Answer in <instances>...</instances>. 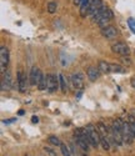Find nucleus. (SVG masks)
<instances>
[{
    "mask_svg": "<svg viewBox=\"0 0 135 156\" xmlns=\"http://www.w3.org/2000/svg\"><path fill=\"white\" fill-rule=\"evenodd\" d=\"M103 6H104L103 0H90L89 2V8H88V14L89 15H94Z\"/></svg>",
    "mask_w": 135,
    "mask_h": 156,
    "instance_id": "nucleus-13",
    "label": "nucleus"
},
{
    "mask_svg": "<svg viewBox=\"0 0 135 156\" xmlns=\"http://www.w3.org/2000/svg\"><path fill=\"white\" fill-rule=\"evenodd\" d=\"M74 136H75V142L76 145L82 149L84 152H88L91 147L90 142H89V137H88V133H86V129H82L79 127L74 131Z\"/></svg>",
    "mask_w": 135,
    "mask_h": 156,
    "instance_id": "nucleus-3",
    "label": "nucleus"
},
{
    "mask_svg": "<svg viewBox=\"0 0 135 156\" xmlns=\"http://www.w3.org/2000/svg\"><path fill=\"white\" fill-rule=\"evenodd\" d=\"M70 81H71V85L74 89L76 90H82L83 86H84V75L83 73H74L71 76H70Z\"/></svg>",
    "mask_w": 135,
    "mask_h": 156,
    "instance_id": "nucleus-10",
    "label": "nucleus"
},
{
    "mask_svg": "<svg viewBox=\"0 0 135 156\" xmlns=\"http://www.w3.org/2000/svg\"><path fill=\"white\" fill-rule=\"evenodd\" d=\"M46 10L49 14H54V12H57V10H58V4L55 2H49L46 5Z\"/></svg>",
    "mask_w": 135,
    "mask_h": 156,
    "instance_id": "nucleus-22",
    "label": "nucleus"
},
{
    "mask_svg": "<svg viewBox=\"0 0 135 156\" xmlns=\"http://www.w3.org/2000/svg\"><path fill=\"white\" fill-rule=\"evenodd\" d=\"M59 75V83H60V90H61V93H66L68 91V83H66V79H65V76L63 74H58Z\"/></svg>",
    "mask_w": 135,
    "mask_h": 156,
    "instance_id": "nucleus-18",
    "label": "nucleus"
},
{
    "mask_svg": "<svg viewBox=\"0 0 135 156\" xmlns=\"http://www.w3.org/2000/svg\"><path fill=\"white\" fill-rule=\"evenodd\" d=\"M59 147H60V151H61L63 156H71V150H70V147L68 146V145L61 144Z\"/></svg>",
    "mask_w": 135,
    "mask_h": 156,
    "instance_id": "nucleus-23",
    "label": "nucleus"
},
{
    "mask_svg": "<svg viewBox=\"0 0 135 156\" xmlns=\"http://www.w3.org/2000/svg\"><path fill=\"white\" fill-rule=\"evenodd\" d=\"M13 87V80H11V74L9 70H6L3 74V79H2V91H9Z\"/></svg>",
    "mask_w": 135,
    "mask_h": 156,
    "instance_id": "nucleus-12",
    "label": "nucleus"
},
{
    "mask_svg": "<svg viewBox=\"0 0 135 156\" xmlns=\"http://www.w3.org/2000/svg\"><path fill=\"white\" fill-rule=\"evenodd\" d=\"M48 141L50 142L51 145H54V146H60L63 142L60 141V139L58 137V136H55V135H50L49 137H48Z\"/></svg>",
    "mask_w": 135,
    "mask_h": 156,
    "instance_id": "nucleus-21",
    "label": "nucleus"
},
{
    "mask_svg": "<svg viewBox=\"0 0 135 156\" xmlns=\"http://www.w3.org/2000/svg\"><path fill=\"white\" fill-rule=\"evenodd\" d=\"M100 33H101L103 37L106 39V40H113V39H115L118 36L119 30L116 27H114V25H108L105 28H101Z\"/></svg>",
    "mask_w": 135,
    "mask_h": 156,
    "instance_id": "nucleus-9",
    "label": "nucleus"
},
{
    "mask_svg": "<svg viewBox=\"0 0 135 156\" xmlns=\"http://www.w3.org/2000/svg\"><path fill=\"white\" fill-rule=\"evenodd\" d=\"M16 80H18V90L19 93L24 94L26 93L28 90V77H26V74L23 71V70H19L18 74H16Z\"/></svg>",
    "mask_w": 135,
    "mask_h": 156,
    "instance_id": "nucleus-8",
    "label": "nucleus"
},
{
    "mask_svg": "<svg viewBox=\"0 0 135 156\" xmlns=\"http://www.w3.org/2000/svg\"><path fill=\"white\" fill-rule=\"evenodd\" d=\"M60 87V83H59V75L49 73L46 74V91L49 94H54L57 93Z\"/></svg>",
    "mask_w": 135,
    "mask_h": 156,
    "instance_id": "nucleus-5",
    "label": "nucleus"
},
{
    "mask_svg": "<svg viewBox=\"0 0 135 156\" xmlns=\"http://www.w3.org/2000/svg\"><path fill=\"white\" fill-rule=\"evenodd\" d=\"M111 73L124 74V73H126V69L124 66H121V65H119V64H111Z\"/></svg>",
    "mask_w": 135,
    "mask_h": 156,
    "instance_id": "nucleus-19",
    "label": "nucleus"
},
{
    "mask_svg": "<svg viewBox=\"0 0 135 156\" xmlns=\"http://www.w3.org/2000/svg\"><path fill=\"white\" fill-rule=\"evenodd\" d=\"M101 75V71L99 70V68H95V66H89L86 69V76L90 81H97Z\"/></svg>",
    "mask_w": 135,
    "mask_h": 156,
    "instance_id": "nucleus-14",
    "label": "nucleus"
},
{
    "mask_svg": "<svg viewBox=\"0 0 135 156\" xmlns=\"http://www.w3.org/2000/svg\"><path fill=\"white\" fill-rule=\"evenodd\" d=\"M91 19L94 23H97L100 28H105L108 25H110L109 23L114 19V12L108 6H103L100 10H98L95 14L91 15Z\"/></svg>",
    "mask_w": 135,
    "mask_h": 156,
    "instance_id": "nucleus-1",
    "label": "nucleus"
},
{
    "mask_svg": "<svg viewBox=\"0 0 135 156\" xmlns=\"http://www.w3.org/2000/svg\"><path fill=\"white\" fill-rule=\"evenodd\" d=\"M86 129V133H88V137H89V142L91 147L97 149L98 146H100V134H99V130L95 125L89 124L85 126Z\"/></svg>",
    "mask_w": 135,
    "mask_h": 156,
    "instance_id": "nucleus-4",
    "label": "nucleus"
},
{
    "mask_svg": "<svg viewBox=\"0 0 135 156\" xmlns=\"http://www.w3.org/2000/svg\"><path fill=\"white\" fill-rule=\"evenodd\" d=\"M31 122L33 124H38L39 122V118H38V116H33V118H31Z\"/></svg>",
    "mask_w": 135,
    "mask_h": 156,
    "instance_id": "nucleus-27",
    "label": "nucleus"
},
{
    "mask_svg": "<svg viewBox=\"0 0 135 156\" xmlns=\"http://www.w3.org/2000/svg\"><path fill=\"white\" fill-rule=\"evenodd\" d=\"M36 87H38V90H40V91H44V90H46V76L44 75L43 71L40 73V75H39Z\"/></svg>",
    "mask_w": 135,
    "mask_h": 156,
    "instance_id": "nucleus-17",
    "label": "nucleus"
},
{
    "mask_svg": "<svg viewBox=\"0 0 135 156\" xmlns=\"http://www.w3.org/2000/svg\"><path fill=\"white\" fill-rule=\"evenodd\" d=\"M44 151L49 155V156H58V154H57V150H54V149H51V147H48V146H45L44 147Z\"/></svg>",
    "mask_w": 135,
    "mask_h": 156,
    "instance_id": "nucleus-24",
    "label": "nucleus"
},
{
    "mask_svg": "<svg viewBox=\"0 0 135 156\" xmlns=\"http://www.w3.org/2000/svg\"><path fill=\"white\" fill-rule=\"evenodd\" d=\"M126 121H128V124H129V126H130V130H131V133H133V135H134V137H135V116L131 115V114H129Z\"/></svg>",
    "mask_w": 135,
    "mask_h": 156,
    "instance_id": "nucleus-20",
    "label": "nucleus"
},
{
    "mask_svg": "<svg viewBox=\"0 0 135 156\" xmlns=\"http://www.w3.org/2000/svg\"><path fill=\"white\" fill-rule=\"evenodd\" d=\"M111 51L119 56H129L130 48L128 46V44H125L123 41H116V43L111 44Z\"/></svg>",
    "mask_w": 135,
    "mask_h": 156,
    "instance_id": "nucleus-7",
    "label": "nucleus"
},
{
    "mask_svg": "<svg viewBox=\"0 0 135 156\" xmlns=\"http://www.w3.org/2000/svg\"><path fill=\"white\" fill-rule=\"evenodd\" d=\"M40 71L38 66H33L31 70H30V74H29V85L30 86H35L38 84V79H39V75H40Z\"/></svg>",
    "mask_w": 135,
    "mask_h": 156,
    "instance_id": "nucleus-15",
    "label": "nucleus"
},
{
    "mask_svg": "<svg viewBox=\"0 0 135 156\" xmlns=\"http://www.w3.org/2000/svg\"><path fill=\"white\" fill-rule=\"evenodd\" d=\"M98 68L101 71V74H109V73H111V64L106 62L105 60H100L98 62Z\"/></svg>",
    "mask_w": 135,
    "mask_h": 156,
    "instance_id": "nucleus-16",
    "label": "nucleus"
},
{
    "mask_svg": "<svg viewBox=\"0 0 135 156\" xmlns=\"http://www.w3.org/2000/svg\"><path fill=\"white\" fill-rule=\"evenodd\" d=\"M123 137H124V144H126V145L133 144V140L135 139L133 133H131V130H130V126H129L128 121L123 122Z\"/></svg>",
    "mask_w": 135,
    "mask_h": 156,
    "instance_id": "nucleus-11",
    "label": "nucleus"
},
{
    "mask_svg": "<svg viewBox=\"0 0 135 156\" xmlns=\"http://www.w3.org/2000/svg\"><path fill=\"white\" fill-rule=\"evenodd\" d=\"M121 61H123L124 64H128V65H131V61L128 56H121Z\"/></svg>",
    "mask_w": 135,
    "mask_h": 156,
    "instance_id": "nucleus-26",
    "label": "nucleus"
},
{
    "mask_svg": "<svg viewBox=\"0 0 135 156\" xmlns=\"http://www.w3.org/2000/svg\"><path fill=\"white\" fill-rule=\"evenodd\" d=\"M130 85H131V87H133V89L135 90V76H134V77H133V79L130 80Z\"/></svg>",
    "mask_w": 135,
    "mask_h": 156,
    "instance_id": "nucleus-28",
    "label": "nucleus"
},
{
    "mask_svg": "<svg viewBox=\"0 0 135 156\" xmlns=\"http://www.w3.org/2000/svg\"><path fill=\"white\" fill-rule=\"evenodd\" d=\"M9 61H10L9 49L6 46L2 45V48H0V73L2 74H4L8 70Z\"/></svg>",
    "mask_w": 135,
    "mask_h": 156,
    "instance_id": "nucleus-6",
    "label": "nucleus"
},
{
    "mask_svg": "<svg viewBox=\"0 0 135 156\" xmlns=\"http://www.w3.org/2000/svg\"><path fill=\"white\" fill-rule=\"evenodd\" d=\"M83 156H88V155H86V154H84V155H83Z\"/></svg>",
    "mask_w": 135,
    "mask_h": 156,
    "instance_id": "nucleus-29",
    "label": "nucleus"
},
{
    "mask_svg": "<svg viewBox=\"0 0 135 156\" xmlns=\"http://www.w3.org/2000/svg\"><path fill=\"white\" fill-rule=\"evenodd\" d=\"M123 119H115L111 121L110 126V137H111V144H115L116 146H123L124 145V137H123Z\"/></svg>",
    "mask_w": 135,
    "mask_h": 156,
    "instance_id": "nucleus-2",
    "label": "nucleus"
},
{
    "mask_svg": "<svg viewBox=\"0 0 135 156\" xmlns=\"http://www.w3.org/2000/svg\"><path fill=\"white\" fill-rule=\"evenodd\" d=\"M128 25H129V28H130V30L135 34V19H133V18H129L128 19Z\"/></svg>",
    "mask_w": 135,
    "mask_h": 156,
    "instance_id": "nucleus-25",
    "label": "nucleus"
}]
</instances>
